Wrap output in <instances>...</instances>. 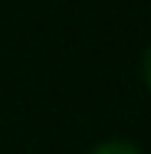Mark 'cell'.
<instances>
[{
  "label": "cell",
  "instance_id": "6da1fadb",
  "mask_svg": "<svg viewBox=\"0 0 151 154\" xmlns=\"http://www.w3.org/2000/svg\"><path fill=\"white\" fill-rule=\"evenodd\" d=\"M89 154H141L131 141H121V138H115V141H102L99 148H92Z\"/></svg>",
  "mask_w": 151,
  "mask_h": 154
},
{
  "label": "cell",
  "instance_id": "7a4b0ae2",
  "mask_svg": "<svg viewBox=\"0 0 151 154\" xmlns=\"http://www.w3.org/2000/svg\"><path fill=\"white\" fill-rule=\"evenodd\" d=\"M141 72H145V82L151 85V46L145 49V56H141Z\"/></svg>",
  "mask_w": 151,
  "mask_h": 154
}]
</instances>
